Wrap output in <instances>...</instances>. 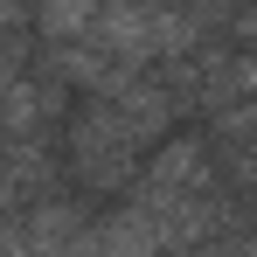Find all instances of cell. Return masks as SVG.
Returning a JSON list of instances; mask_svg holds the SVG:
<instances>
[{
    "instance_id": "1",
    "label": "cell",
    "mask_w": 257,
    "mask_h": 257,
    "mask_svg": "<svg viewBox=\"0 0 257 257\" xmlns=\"http://www.w3.org/2000/svg\"><path fill=\"white\" fill-rule=\"evenodd\" d=\"M209 132H174L146 153V174L132 188L139 209H167V202H188V195H209L215 188V160H209Z\"/></svg>"
},
{
    "instance_id": "4",
    "label": "cell",
    "mask_w": 257,
    "mask_h": 257,
    "mask_svg": "<svg viewBox=\"0 0 257 257\" xmlns=\"http://www.w3.org/2000/svg\"><path fill=\"white\" fill-rule=\"evenodd\" d=\"M56 174H70L56 160V139H7V209H35L56 195Z\"/></svg>"
},
{
    "instance_id": "3",
    "label": "cell",
    "mask_w": 257,
    "mask_h": 257,
    "mask_svg": "<svg viewBox=\"0 0 257 257\" xmlns=\"http://www.w3.org/2000/svg\"><path fill=\"white\" fill-rule=\"evenodd\" d=\"M209 146L222 153V160H215L222 181L257 202V97L236 104V111H222V118H209Z\"/></svg>"
},
{
    "instance_id": "2",
    "label": "cell",
    "mask_w": 257,
    "mask_h": 257,
    "mask_svg": "<svg viewBox=\"0 0 257 257\" xmlns=\"http://www.w3.org/2000/svg\"><path fill=\"white\" fill-rule=\"evenodd\" d=\"M84 229H90L84 202L49 195V202H35V209H14V215H7L0 250H7V257H70L77 243H84Z\"/></svg>"
}]
</instances>
